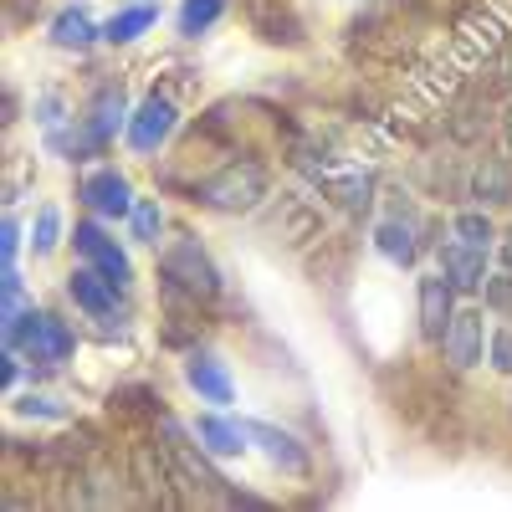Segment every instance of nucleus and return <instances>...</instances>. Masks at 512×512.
<instances>
[{"mask_svg": "<svg viewBox=\"0 0 512 512\" xmlns=\"http://www.w3.org/2000/svg\"><path fill=\"white\" fill-rule=\"evenodd\" d=\"M482 303H487V308H497V313H507V308H512V272L487 277V287H482Z\"/></svg>", "mask_w": 512, "mask_h": 512, "instance_id": "25", "label": "nucleus"}, {"mask_svg": "<svg viewBox=\"0 0 512 512\" xmlns=\"http://www.w3.org/2000/svg\"><path fill=\"white\" fill-rule=\"evenodd\" d=\"M154 21H159V11L149 6V0H134L128 11L103 21V41H108V47H128V41H139L144 31H154Z\"/></svg>", "mask_w": 512, "mask_h": 512, "instance_id": "17", "label": "nucleus"}, {"mask_svg": "<svg viewBox=\"0 0 512 512\" xmlns=\"http://www.w3.org/2000/svg\"><path fill=\"white\" fill-rule=\"evenodd\" d=\"M226 16V0H185L180 6V16H175V26H180V36H205L210 26H216Z\"/></svg>", "mask_w": 512, "mask_h": 512, "instance_id": "18", "label": "nucleus"}, {"mask_svg": "<svg viewBox=\"0 0 512 512\" xmlns=\"http://www.w3.org/2000/svg\"><path fill=\"white\" fill-rule=\"evenodd\" d=\"M77 195H82V205L93 210L98 221H128V210H134V185H128L123 175L113 164H98V169H88V175H82V185H77Z\"/></svg>", "mask_w": 512, "mask_h": 512, "instance_id": "6", "label": "nucleus"}, {"mask_svg": "<svg viewBox=\"0 0 512 512\" xmlns=\"http://www.w3.org/2000/svg\"><path fill=\"white\" fill-rule=\"evenodd\" d=\"M57 246H62V210L41 205L36 221H31V256H52Z\"/></svg>", "mask_w": 512, "mask_h": 512, "instance_id": "20", "label": "nucleus"}, {"mask_svg": "<svg viewBox=\"0 0 512 512\" xmlns=\"http://www.w3.org/2000/svg\"><path fill=\"white\" fill-rule=\"evenodd\" d=\"M185 384L195 390V400L216 405V410L236 405V379H231V369L216 354H185Z\"/></svg>", "mask_w": 512, "mask_h": 512, "instance_id": "11", "label": "nucleus"}, {"mask_svg": "<svg viewBox=\"0 0 512 512\" xmlns=\"http://www.w3.org/2000/svg\"><path fill=\"white\" fill-rule=\"evenodd\" d=\"M374 246L384 262H395V267H415V256H420V241H415V226L405 216H390V221H379L374 226Z\"/></svg>", "mask_w": 512, "mask_h": 512, "instance_id": "14", "label": "nucleus"}, {"mask_svg": "<svg viewBox=\"0 0 512 512\" xmlns=\"http://www.w3.org/2000/svg\"><path fill=\"white\" fill-rule=\"evenodd\" d=\"M502 139H507V149H512V108L502 113Z\"/></svg>", "mask_w": 512, "mask_h": 512, "instance_id": "28", "label": "nucleus"}, {"mask_svg": "<svg viewBox=\"0 0 512 512\" xmlns=\"http://www.w3.org/2000/svg\"><path fill=\"white\" fill-rule=\"evenodd\" d=\"M159 277H164V292H185L190 303L195 297H216L221 292V272H216V262L205 256V246L195 236H180L175 246L164 251Z\"/></svg>", "mask_w": 512, "mask_h": 512, "instance_id": "2", "label": "nucleus"}, {"mask_svg": "<svg viewBox=\"0 0 512 512\" xmlns=\"http://www.w3.org/2000/svg\"><path fill=\"white\" fill-rule=\"evenodd\" d=\"M195 441L216 456V461H236V456L251 451L246 420H236V415H226V410H216V405H210L205 415H195Z\"/></svg>", "mask_w": 512, "mask_h": 512, "instance_id": "10", "label": "nucleus"}, {"mask_svg": "<svg viewBox=\"0 0 512 512\" xmlns=\"http://www.w3.org/2000/svg\"><path fill=\"white\" fill-rule=\"evenodd\" d=\"M451 236H461V241H472V246H497V226H492V216L477 205V210H461V216L451 221Z\"/></svg>", "mask_w": 512, "mask_h": 512, "instance_id": "21", "label": "nucleus"}, {"mask_svg": "<svg viewBox=\"0 0 512 512\" xmlns=\"http://www.w3.org/2000/svg\"><path fill=\"white\" fill-rule=\"evenodd\" d=\"M72 251H77L88 267H98L103 277H113V282H123V287L134 282V262H128V251L108 236V221H98L93 210L72 226Z\"/></svg>", "mask_w": 512, "mask_h": 512, "instance_id": "3", "label": "nucleus"}, {"mask_svg": "<svg viewBox=\"0 0 512 512\" xmlns=\"http://www.w3.org/2000/svg\"><path fill=\"white\" fill-rule=\"evenodd\" d=\"M456 297L461 292L451 287V277L441 267L415 282V313H420V338H425V344H441V338H446V323L456 318Z\"/></svg>", "mask_w": 512, "mask_h": 512, "instance_id": "7", "label": "nucleus"}, {"mask_svg": "<svg viewBox=\"0 0 512 512\" xmlns=\"http://www.w3.org/2000/svg\"><path fill=\"white\" fill-rule=\"evenodd\" d=\"M118 292H123V282H113V277H103L98 267H88V262H82L72 277H67V297H72V303L82 308V313H88V318H113V308H118Z\"/></svg>", "mask_w": 512, "mask_h": 512, "instance_id": "12", "label": "nucleus"}, {"mask_svg": "<svg viewBox=\"0 0 512 512\" xmlns=\"http://www.w3.org/2000/svg\"><path fill=\"white\" fill-rule=\"evenodd\" d=\"M0 379H6V390H16V379H21V354L6 349V359H0Z\"/></svg>", "mask_w": 512, "mask_h": 512, "instance_id": "26", "label": "nucleus"}, {"mask_svg": "<svg viewBox=\"0 0 512 512\" xmlns=\"http://www.w3.org/2000/svg\"><path fill=\"white\" fill-rule=\"evenodd\" d=\"M175 128H180L175 98H169V93H149L134 113H128V134L123 139H128V149H134V154H159Z\"/></svg>", "mask_w": 512, "mask_h": 512, "instance_id": "4", "label": "nucleus"}, {"mask_svg": "<svg viewBox=\"0 0 512 512\" xmlns=\"http://www.w3.org/2000/svg\"><path fill=\"white\" fill-rule=\"evenodd\" d=\"M497 256H502V272H512V226L497 236Z\"/></svg>", "mask_w": 512, "mask_h": 512, "instance_id": "27", "label": "nucleus"}, {"mask_svg": "<svg viewBox=\"0 0 512 512\" xmlns=\"http://www.w3.org/2000/svg\"><path fill=\"white\" fill-rule=\"evenodd\" d=\"M128 98L118 93V88H108V93H98V103H93V113H88V139H93V149H108L118 134H128Z\"/></svg>", "mask_w": 512, "mask_h": 512, "instance_id": "13", "label": "nucleus"}, {"mask_svg": "<svg viewBox=\"0 0 512 512\" xmlns=\"http://www.w3.org/2000/svg\"><path fill=\"white\" fill-rule=\"evenodd\" d=\"M487 359H492V369H497V374H512V328H492Z\"/></svg>", "mask_w": 512, "mask_h": 512, "instance_id": "24", "label": "nucleus"}, {"mask_svg": "<svg viewBox=\"0 0 512 512\" xmlns=\"http://www.w3.org/2000/svg\"><path fill=\"white\" fill-rule=\"evenodd\" d=\"M52 41L67 52H82V47H93V41H103V26H93V16L82 6H62L52 16Z\"/></svg>", "mask_w": 512, "mask_h": 512, "instance_id": "16", "label": "nucleus"}, {"mask_svg": "<svg viewBox=\"0 0 512 512\" xmlns=\"http://www.w3.org/2000/svg\"><path fill=\"white\" fill-rule=\"evenodd\" d=\"M487 344H492V328H487V308H456V318L446 323V338H441V354L451 369H477L487 359Z\"/></svg>", "mask_w": 512, "mask_h": 512, "instance_id": "5", "label": "nucleus"}, {"mask_svg": "<svg viewBox=\"0 0 512 512\" xmlns=\"http://www.w3.org/2000/svg\"><path fill=\"white\" fill-rule=\"evenodd\" d=\"M159 231H164V210H159V200H154V195H139L134 210H128V236L144 241V246H154Z\"/></svg>", "mask_w": 512, "mask_h": 512, "instance_id": "19", "label": "nucleus"}, {"mask_svg": "<svg viewBox=\"0 0 512 512\" xmlns=\"http://www.w3.org/2000/svg\"><path fill=\"white\" fill-rule=\"evenodd\" d=\"M487 251L492 246H472V241H461V236H446L441 241V272L451 277V287L461 292V297H477L482 287H487Z\"/></svg>", "mask_w": 512, "mask_h": 512, "instance_id": "9", "label": "nucleus"}, {"mask_svg": "<svg viewBox=\"0 0 512 512\" xmlns=\"http://www.w3.org/2000/svg\"><path fill=\"white\" fill-rule=\"evenodd\" d=\"M472 200L477 205H507L512 200V164L507 159H477L472 169Z\"/></svg>", "mask_w": 512, "mask_h": 512, "instance_id": "15", "label": "nucleus"}, {"mask_svg": "<svg viewBox=\"0 0 512 512\" xmlns=\"http://www.w3.org/2000/svg\"><path fill=\"white\" fill-rule=\"evenodd\" d=\"M16 256H21V216L11 210V216L0 221V267H16Z\"/></svg>", "mask_w": 512, "mask_h": 512, "instance_id": "23", "label": "nucleus"}, {"mask_svg": "<svg viewBox=\"0 0 512 512\" xmlns=\"http://www.w3.org/2000/svg\"><path fill=\"white\" fill-rule=\"evenodd\" d=\"M272 190V175L267 164L256 159H226L221 169H210V175L190 190V200H200L205 210H221V216H246V210H256L267 200Z\"/></svg>", "mask_w": 512, "mask_h": 512, "instance_id": "1", "label": "nucleus"}, {"mask_svg": "<svg viewBox=\"0 0 512 512\" xmlns=\"http://www.w3.org/2000/svg\"><path fill=\"white\" fill-rule=\"evenodd\" d=\"M16 410H21L26 420H67V415H72L67 405H52V395H31V390L16 400Z\"/></svg>", "mask_w": 512, "mask_h": 512, "instance_id": "22", "label": "nucleus"}, {"mask_svg": "<svg viewBox=\"0 0 512 512\" xmlns=\"http://www.w3.org/2000/svg\"><path fill=\"white\" fill-rule=\"evenodd\" d=\"M246 431H251V446L262 451L282 477H308L313 472V456H308V446L297 441L287 425H272V420H246Z\"/></svg>", "mask_w": 512, "mask_h": 512, "instance_id": "8", "label": "nucleus"}]
</instances>
